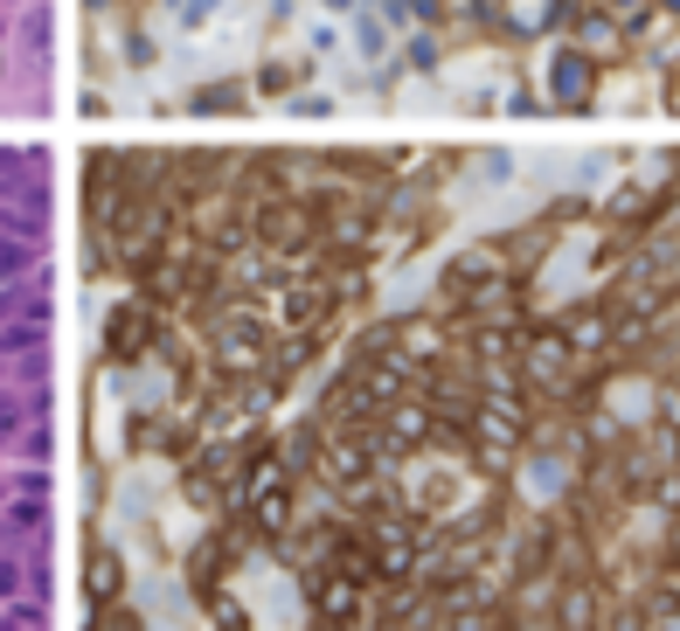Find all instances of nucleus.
Returning a JSON list of instances; mask_svg holds the SVG:
<instances>
[{
  "mask_svg": "<svg viewBox=\"0 0 680 631\" xmlns=\"http://www.w3.org/2000/svg\"><path fill=\"white\" fill-rule=\"evenodd\" d=\"M14 493H22V500H42V472H14Z\"/></svg>",
  "mask_w": 680,
  "mask_h": 631,
  "instance_id": "39448f33",
  "label": "nucleus"
},
{
  "mask_svg": "<svg viewBox=\"0 0 680 631\" xmlns=\"http://www.w3.org/2000/svg\"><path fill=\"white\" fill-rule=\"evenodd\" d=\"M0 631H42V604H35V597L8 604V610H0Z\"/></svg>",
  "mask_w": 680,
  "mask_h": 631,
  "instance_id": "f03ea898",
  "label": "nucleus"
},
{
  "mask_svg": "<svg viewBox=\"0 0 680 631\" xmlns=\"http://www.w3.org/2000/svg\"><path fill=\"white\" fill-rule=\"evenodd\" d=\"M28 430H42V396L35 389H0V445H22Z\"/></svg>",
  "mask_w": 680,
  "mask_h": 631,
  "instance_id": "f257e3e1",
  "label": "nucleus"
},
{
  "mask_svg": "<svg viewBox=\"0 0 680 631\" xmlns=\"http://www.w3.org/2000/svg\"><path fill=\"white\" fill-rule=\"evenodd\" d=\"M0 327H8V299H0Z\"/></svg>",
  "mask_w": 680,
  "mask_h": 631,
  "instance_id": "423d86ee",
  "label": "nucleus"
},
{
  "mask_svg": "<svg viewBox=\"0 0 680 631\" xmlns=\"http://www.w3.org/2000/svg\"><path fill=\"white\" fill-rule=\"evenodd\" d=\"M22 590H28L22 556H0V604H22Z\"/></svg>",
  "mask_w": 680,
  "mask_h": 631,
  "instance_id": "7ed1b4c3",
  "label": "nucleus"
},
{
  "mask_svg": "<svg viewBox=\"0 0 680 631\" xmlns=\"http://www.w3.org/2000/svg\"><path fill=\"white\" fill-rule=\"evenodd\" d=\"M35 527H42V500H22L14 507V534H35Z\"/></svg>",
  "mask_w": 680,
  "mask_h": 631,
  "instance_id": "20e7f679",
  "label": "nucleus"
}]
</instances>
